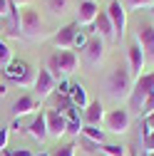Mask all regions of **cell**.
I'll return each mask as SVG.
<instances>
[{"label":"cell","mask_w":154,"mask_h":156,"mask_svg":"<svg viewBox=\"0 0 154 156\" xmlns=\"http://www.w3.org/2000/svg\"><path fill=\"white\" fill-rule=\"evenodd\" d=\"M132 87H134V80H132L127 65H114L107 72L105 89H107V94L112 97L114 102H127L129 94H132Z\"/></svg>","instance_id":"6da1fadb"},{"label":"cell","mask_w":154,"mask_h":156,"mask_svg":"<svg viewBox=\"0 0 154 156\" xmlns=\"http://www.w3.org/2000/svg\"><path fill=\"white\" fill-rule=\"evenodd\" d=\"M20 32L28 40H45L50 35V30L45 27V20L40 17V12L35 8H30V5L20 10Z\"/></svg>","instance_id":"7a4b0ae2"},{"label":"cell","mask_w":154,"mask_h":156,"mask_svg":"<svg viewBox=\"0 0 154 156\" xmlns=\"http://www.w3.org/2000/svg\"><path fill=\"white\" fill-rule=\"evenodd\" d=\"M154 92V72H144L142 77H137L134 80V87H132V94H129V107L139 114V109H142V104H144V99Z\"/></svg>","instance_id":"3957f363"},{"label":"cell","mask_w":154,"mask_h":156,"mask_svg":"<svg viewBox=\"0 0 154 156\" xmlns=\"http://www.w3.org/2000/svg\"><path fill=\"white\" fill-rule=\"evenodd\" d=\"M129 124H132V116L127 109L117 107V109H109L105 114V126L112 131V134H127L129 131Z\"/></svg>","instance_id":"277c9868"},{"label":"cell","mask_w":154,"mask_h":156,"mask_svg":"<svg viewBox=\"0 0 154 156\" xmlns=\"http://www.w3.org/2000/svg\"><path fill=\"white\" fill-rule=\"evenodd\" d=\"M105 12H107V17L112 20V27H114V40L124 37V30H127V10H124V5L119 3V0H112L109 8H107Z\"/></svg>","instance_id":"5b68a950"},{"label":"cell","mask_w":154,"mask_h":156,"mask_svg":"<svg viewBox=\"0 0 154 156\" xmlns=\"http://www.w3.org/2000/svg\"><path fill=\"white\" fill-rule=\"evenodd\" d=\"M5 74H8V80L17 82L20 87H32L35 84V74H32V69L25 62H10L8 69H5Z\"/></svg>","instance_id":"8992f818"},{"label":"cell","mask_w":154,"mask_h":156,"mask_svg":"<svg viewBox=\"0 0 154 156\" xmlns=\"http://www.w3.org/2000/svg\"><path fill=\"white\" fill-rule=\"evenodd\" d=\"M105 40L100 35H94V37H90L87 40V45H85V62L90 65V67H97L102 60H105Z\"/></svg>","instance_id":"52a82bcc"},{"label":"cell","mask_w":154,"mask_h":156,"mask_svg":"<svg viewBox=\"0 0 154 156\" xmlns=\"http://www.w3.org/2000/svg\"><path fill=\"white\" fill-rule=\"evenodd\" d=\"M127 69L132 74V80H137V77L144 74V52L137 42H132L127 47Z\"/></svg>","instance_id":"ba28073f"},{"label":"cell","mask_w":154,"mask_h":156,"mask_svg":"<svg viewBox=\"0 0 154 156\" xmlns=\"http://www.w3.org/2000/svg\"><path fill=\"white\" fill-rule=\"evenodd\" d=\"M32 89H35V94L40 97V99H47V97H50V94L57 89V82L52 80V74H50V72L42 67L40 72L35 74V84H32Z\"/></svg>","instance_id":"9c48e42d"},{"label":"cell","mask_w":154,"mask_h":156,"mask_svg":"<svg viewBox=\"0 0 154 156\" xmlns=\"http://www.w3.org/2000/svg\"><path fill=\"white\" fill-rule=\"evenodd\" d=\"M105 104L100 102V99H94V102H90L87 107H85V112H82V119H85V126H100V124H105Z\"/></svg>","instance_id":"30bf717a"},{"label":"cell","mask_w":154,"mask_h":156,"mask_svg":"<svg viewBox=\"0 0 154 156\" xmlns=\"http://www.w3.org/2000/svg\"><path fill=\"white\" fill-rule=\"evenodd\" d=\"M45 122H47V134L50 136H57V139H60L62 134H67V119H65V114L50 109V112H45Z\"/></svg>","instance_id":"8fae6325"},{"label":"cell","mask_w":154,"mask_h":156,"mask_svg":"<svg viewBox=\"0 0 154 156\" xmlns=\"http://www.w3.org/2000/svg\"><path fill=\"white\" fill-rule=\"evenodd\" d=\"M77 32H80V25H77V23H70V25H65V27H60V30H57V32L52 35V40H55V45H57V47L70 50V47L75 45Z\"/></svg>","instance_id":"7c38bea8"},{"label":"cell","mask_w":154,"mask_h":156,"mask_svg":"<svg viewBox=\"0 0 154 156\" xmlns=\"http://www.w3.org/2000/svg\"><path fill=\"white\" fill-rule=\"evenodd\" d=\"M100 15V5L94 0H82L77 8V25H92Z\"/></svg>","instance_id":"4fadbf2b"},{"label":"cell","mask_w":154,"mask_h":156,"mask_svg":"<svg viewBox=\"0 0 154 156\" xmlns=\"http://www.w3.org/2000/svg\"><path fill=\"white\" fill-rule=\"evenodd\" d=\"M37 109V99L35 97H30V94H23V97H17V99L13 102V114L20 119V116H28V114H32Z\"/></svg>","instance_id":"5bb4252c"},{"label":"cell","mask_w":154,"mask_h":156,"mask_svg":"<svg viewBox=\"0 0 154 156\" xmlns=\"http://www.w3.org/2000/svg\"><path fill=\"white\" fill-rule=\"evenodd\" d=\"M137 45L142 47L144 55H154V27L152 25L137 27Z\"/></svg>","instance_id":"9a60e30c"},{"label":"cell","mask_w":154,"mask_h":156,"mask_svg":"<svg viewBox=\"0 0 154 156\" xmlns=\"http://www.w3.org/2000/svg\"><path fill=\"white\" fill-rule=\"evenodd\" d=\"M28 134L32 136L35 141H45L47 139V122H45V114L40 112V114H35V119L30 122V126H28Z\"/></svg>","instance_id":"2e32d148"},{"label":"cell","mask_w":154,"mask_h":156,"mask_svg":"<svg viewBox=\"0 0 154 156\" xmlns=\"http://www.w3.org/2000/svg\"><path fill=\"white\" fill-rule=\"evenodd\" d=\"M92 25H94V32H97L102 40H114V27H112V20L107 17V12H105V10H100L97 20H94Z\"/></svg>","instance_id":"e0dca14e"},{"label":"cell","mask_w":154,"mask_h":156,"mask_svg":"<svg viewBox=\"0 0 154 156\" xmlns=\"http://www.w3.org/2000/svg\"><path fill=\"white\" fill-rule=\"evenodd\" d=\"M57 60H60V69H62L65 77L72 74V72L77 69V62H80L75 50H60V52H57Z\"/></svg>","instance_id":"ac0fdd59"},{"label":"cell","mask_w":154,"mask_h":156,"mask_svg":"<svg viewBox=\"0 0 154 156\" xmlns=\"http://www.w3.org/2000/svg\"><path fill=\"white\" fill-rule=\"evenodd\" d=\"M5 30H8V35L10 37H17L20 40V8H10V12H8V25H5Z\"/></svg>","instance_id":"d6986e66"},{"label":"cell","mask_w":154,"mask_h":156,"mask_svg":"<svg viewBox=\"0 0 154 156\" xmlns=\"http://www.w3.org/2000/svg\"><path fill=\"white\" fill-rule=\"evenodd\" d=\"M70 102L77 107V109H85L90 102H87V92H85V87L82 84H72L70 87Z\"/></svg>","instance_id":"ffe728a7"},{"label":"cell","mask_w":154,"mask_h":156,"mask_svg":"<svg viewBox=\"0 0 154 156\" xmlns=\"http://www.w3.org/2000/svg\"><path fill=\"white\" fill-rule=\"evenodd\" d=\"M45 69H47V72L52 74V80H55V82L65 80V74H62V69H60V60H57V52L47 57V65H45Z\"/></svg>","instance_id":"44dd1931"},{"label":"cell","mask_w":154,"mask_h":156,"mask_svg":"<svg viewBox=\"0 0 154 156\" xmlns=\"http://www.w3.org/2000/svg\"><path fill=\"white\" fill-rule=\"evenodd\" d=\"M80 136H85V139H90L94 144H105V131L100 126H82V134Z\"/></svg>","instance_id":"7402d4cb"},{"label":"cell","mask_w":154,"mask_h":156,"mask_svg":"<svg viewBox=\"0 0 154 156\" xmlns=\"http://www.w3.org/2000/svg\"><path fill=\"white\" fill-rule=\"evenodd\" d=\"M45 8L52 15H65L70 10V0H45Z\"/></svg>","instance_id":"603a6c76"},{"label":"cell","mask_w":154,"mask_h":156,"mask_svg":"<svg viewBox=\"0 0 154 156\" xmlns=\"http://www.w3.org/2000/svg\"><path fill=\"white\" fill-rule=\"evenodd\" d=\"M100 151L105 156H127V149L119 144H100Z\"/></svg>","instance_id":"cb8c5ba5"},{"label":"cell","mask_w":154,"mask_h":156,"mask_svg":"<svg viewBox=\"0 0 154 156\" xmlns=\"http://www.w3.org/2000/svg\"><path fill=\"white\" fill-rule=\"evenodd\" d=\"M13 62V50L5 40H0V67H8Z\"/></svg>","instance_id":"d4e9b609"},{"label":"cell","mask_w":154,"mask_h":156,"mask_svg":"<svg viewBox=\"0 0 154 156\" xmlns=\"http://www.w3.org/2000/svg\"><path fill=\"white\" fill-rule=\"evenodd\" d=\"M124 8H132V10H142V8H152L154 0H119Z\"/></svg>","instance_id":"484cf974"},{"label":"cell","mask_w":154,"mask_h":156,"mask_svg":"<svg viewBox=\"0 0 154 156\" xmlns=\"http://www.w3.org/2000/svg\"><path fill=\"white\" fill-rule=\"evenodd\" d=\"M75 149H77L75 144H62V146H57V149H55L52 156H75Z\"/></svg>","instance_id":"4316f807"},{"label":"cell","mask_w":154,"mask_h":156,"mask_svg":"<svg viewBox=\"0 0 154 156\" xmlns=\"http://www.w3.org/2000/svg\"><path fill=\"white\" fill-rule=\"evenodd\" d=\"M80 146H82V151H87V154H94V151H100V144H94V141L85 139V136H80Z\"/></svg>","instance_id":"83f0119b"},{"label":"cell","mask_w":154,"mask_h":156,"mask_svg":"<svg viewBox=\"0 0 154 156\" xmlns=\"http://www.w3.org/2000/svg\"><path fill=\"white\" fill-rule=\"evenodd\" d=\"M152 112H154V92H152L147 99H144V104H142L139 114H142V116H147V114H152Z\"/></svg>","instance_id":"f1b7e54d"},{"label":"cell","mask_w":154,"mask_h":156,"mask_svg":"<svg viewBox=\"0 0 154 156\" xmlns=\"http://www.w3.org/2000/svg\"><path fill=\"white\" fill-rule=\"evenodd\" d=\"M82 122L80 119H75V122H67V134H72V136H80L82 134Z\"/></svg>","instance_id":"f546056e"},{"label":"cell","mask_w":154,"mask_h":156,"mask_svg":"<svg viewBox=\"0 0 154 156\" xmlns=\"http://www.w3.org/2000/svg\"><path fill=\"white\" fill-rule=\"evenodd\" d=\"M142 146H144V151H147V154H152V151H154V131H149V134H144V136H142Z\"/></svg>","instance_id":"4dcf8cb0"},{"label":"cell","mask_w":154,"mask_h":156,"mask_svg":"<svg viewBox=\"0 0 154 156\" xmlns=\"http://www.w3.org/2000/svg\"><path fill=\"white\" fill-rule=\"evenodd\" d=\"M70 87H72V84H70L67 80H60V82H57V89H55L57 97H70Z\"/></svg>","instance_id":"1f68e13d"},{"label":"cell","mask_w":154,"mask_h":156,"mask_svg":"<svg viewBox=\"0 0 154 156\" xmlns=\"http://www.w3.org/2000/svg\"><path fill=\"white\" fill-rule=\"evenodd\" d=\"M3 154H5V156H35V154L28 151V149H5Z\"/></svg>","instance_id":"d6a6232c"},{"label":"cell","mask_w":154,"mask_h":156,"mask_svg":"<svg viewBox=\"0 0 154 156\" xmlns=\"http://www.w3.org/2000/svg\"><path fill=\"white\" fill-rule=\"evenodd\" d=\"M87 40H90V37H87V35H85V32L80 30V32H77V37H75V45H72V47H82V50H85Z\"/></svg>","instance_id":"836d02e7"},{"label":"cell","mask_w":154,"mask_h":156,"mask_svg":"<svg viewBox=\"0 0 154 156\" xmlns=\"http://www.w3.org/2000/svg\"><path fill=\"white\" fill-rule=\"evenodd\" d=\"M149 131H154V112L144 116V134H149Z\"/></svg>","instance_id":"e575fe53"},{"label":"cell","mask_w":154,"mask_h":156,"mask_svg":"<svg viewBox=\"0 0 154 156\" xmlns=\"http://www.w3.org/2000/svg\"><path fill=\"white\" fill-rule=\"evenodd\" d=\"M10 8H13V3H10V0H0V17H8Z\"/></svg>","instance_id":"d590c367"},{"label":"cell","mask_w":154,"mask_h":156,"mask_svg":"<svg viewBox=\"0 0 154 156\" xmlns=\"http://www.w3.org/2000/svg\"><path fill=\"white\" fill-rule=\"evenodd\" d=\"M8 146V129H0V151H5Z\"/></svg>","instance_id":"8d00e7d4"},{"label":"cell","mask_w":154,"mask_h":156,"mask_svg":"<svg viewBox=\"0 0 154 156\" xmlns=\"http://www.w3.org/2000/svg\"><path fill=\"white\" fill-rule=\"evenodd\" d=\"M10 3H13L15 8H28V5L32 3V0H10Z\"/></svg>","instance_id":"74e56055"},{"label":"cell","mask_w":154,"mask_h":156,"mask_svg":"<svg viewBox=\"0 0 154 156\" xmlns=\"http://www.w3.org/2000/svg\"><path fill=\"white\" fill-rule=\"evenodd\" d=\"M5 92H8V87H5V84H0V97H3Z\"/></svg>","instance_id":"f35d334b"},{"label":"cell","mask_w":154,"mask_h":156,"mask_svg":"<svg viewBox=\"0 0 154 156\" xmlns=\"http://www.w3.org/2000/svg\"><path fill=\"white\" fill-rule=\"evenodd\" d=\"M35 156H50V154H35Z\"/></svg>","instance_id":"ab89813d"},{"label":"cell","mask_w":154,"mask_h":156,"mask_svg":"<svg viewBox=\"0 0 154 156\" xmlns=\"http://www.w3.org/2000/svg\"><path fill=\"white\" fill-rule=\"evenodd\" d=\"M152 15H154V3H152Z\"/></svg>","instance_id":"60d3db41"},{"label":"cell","mask_w":154,"mask_h":156,"mask_svg":"<svg viewBox=\"0 0 154 156\" xmlns=\"http://www.w3.org/2000/svg\"><path fill=\"white\" fill-rule=\"evenodd\" d=\"M147 156H154V151H152V154H147Z\"/></svg>","instance_id":"b9f144b4"}]
</instances>
